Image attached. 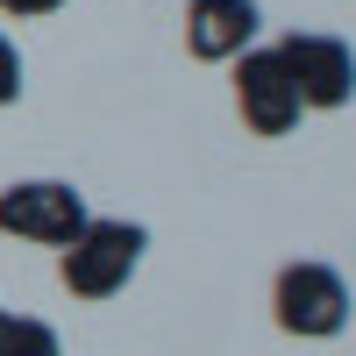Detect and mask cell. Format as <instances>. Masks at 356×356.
<instances>
[{
    "label": "cell",
    "instance_id": "9c48e42d",
    "mask_svg": "<svg viewBox=\"0 0 356 356\" xmlns=\"http://www.w3.org/2000/svg\"><path fill=\"white\" fill-rule=\"evenodd\" d=\"M65 0H0V15H15V22H36V15H57Z\"/></svg>",
    "mask_w": 356,
    "mask_h": 356
},
{
    "label": "cell",
    "instance_id": "ba28073f",
    "mask_svg": "<svg viewBox=\"0 0 356 356\" xmlns=\"http://www.w3.org/2000/svg\"><path fill=\"white\" fill-rule=\"evenodd\" d=\"M22 100V50L0 36V107H15Z\"/></svg>",
    "mask_w": 356,
    "mask_h": 356
},
{
    "label": "cell",
    "instance_id": "52a82bcc",
    "mask_svg": "<svg viewBox=\"0 0 356 356\" xmlns=\"http://www.w3.org/2000/svg\"><path fill=\"white\" fill-rule=\"evenodd\" d=\"M0 356H65V342H57L50 321H36V314H8V307H0Z\"/></svg>",
    "mask_w": 356,
    "mask_h": 356
},
{
    "label": "cell",
    "instance_id": "7a4b0ae2",
    "mask_svg": "<svg viewBox=\"0 0 356 356\" xmlns=\"http://www.w3.org/2000/svg\"><path fill=\"white\" fill-rule=\"evenodd\" d=\"M271 321L300 342H328L349 328V278L335 264H285L271 285Z\"/></svg>",
    "mask_w": 356,
    "mask_h": 356
},
{
    "label": "cell",
    "instance_id": "3957f363",
    "mask_svg": "<svg viewBox=\"0 0 356 356\" xmlns=\"http://www.w3.org/2000/svg\"><path fill=\"white\" fill-rule=\"evenodd\" d=\"M86 221H93V214H86V193L72 186V178H22V186L0 193V228L22 235V243L65 250Z\"/></svg>",
    "mask_w": 356,
    "mask_h": 356
},
{
    "label": "cell",
    "instance_id": "8992f818",
    "mask_svg": "<svg viewBox=\"0 0 356 356\" xmlns=\"http://www.w3.org/2000/svg\"><path fill=\"white\" fill-rule=\"evenodd\" d=\"M264 8L257 0H193L186 8V50L200 65H235L243 50H257Z\"/></svg>",
    "mask_w": 356,
    "mask_h": 356
},
{
    "label": "cell",
    "instance_id": "277c9868",
    "mask_svg": "<svg viewBox=\"0 0 356 356\" xmlns=\"http://www.w3.org/2000/svg\"><path fill=\"white\" fill-rule=\"evenodd\" d=\"M292 86H300V107H349L356 100V50L342 36H321V29H292V36L278 43Z\"/></svg>",
    "mask_w": 356,
    "mask_h": 356
},
{
    "label": "cell",
    "instance_id": "5b68a950",
    "mask_svg": "<svg viewBox=\"0 0 356 356\" xmlns=\"http://www.w3.org/2000/svg\"><path fill=\"white\" fill-rule=\"evenodd\" d=\"M235 107H243L250 136H292L300 129V86H292L278 50H243L235 57Z\"/></svg>",
    "mask_w": 356,
    "mask_h": 356
},
{
    "label": "cell",
    "instance_id": "6da1fadb",
    "mask_svg": "<svg viewBox=\"0 0 356 356\" xmlns=\"http://www.w3.org/2000/svg\"><path fill=\"white\" fill-rule=\"evenodd\" d=\"M143 250H150V235H143L136 221H86L65 250H57V278H65L72 300H114L129 278Z\"/></svg>",
    "mask_w": 356,
    "mask_h": 356
}]
</instances>
